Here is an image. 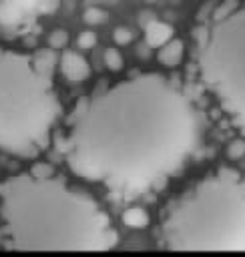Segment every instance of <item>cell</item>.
Instances as JSON below:
<instances>
[{"instance_id":"6da1fadb","label":"cell","mask_w":245,"mask_h":257,"mask_svg":"<svg viewBox=\"0 0 245 257\" xmlns=\"http://www.w3.org/2000/svg\"><path fill=\"white\" fill-rule=\"evenodd\" d=\"M191 98L157 72L139 74L80 100L64 141L70 171L135 199L173 175L201 141Z\"/></svg>"},{"instance_id":"7a4b0ae2","label":"cell","mask_w":245,"mask_h":257,"mask_svg":"<svg viewBox=\"0 0 245 257\" xmlns=\"http://www.w3.org/2000/svg\"><path fill=\"white\" fill-rule=\"evenodd\" d=\"M0 215L14 249L106 251L116 243L108 217L62 179L20 173L0 185Z\"/></svg>"},{"instance_id":"3957f363","label":"cell","mask_w":245,"mask_h":257,"mask_svg":"<svg viewBox=\"0 0 245 257\" xmlns=\"http://www.w3.org/2000/svg\"><path fill=\"white\" fill-rule=\"evenodd\" d=\"M62 114L52 82V54L0 48V151L38 157Z\"/></svg>"},{"instance_id":"277c9868","label":"cell","mask_w":245,"mask_h":257,"mask_svg":"<svg viewBox=\"0 0 245 257\" xmlns=\"http://www.w3.org/2000/svg\"><path fill=\"white\" fill-rule=\"evenodd\" d=\"M161 233L173 251H245V181L227 169L205 177L169 205Z\"/></svg>"},{"instance_id":"5b68a950","label":"cell","mask_w":245,"mask_h":257,"mask_svg":"<svg viewBox=\"0 0 245 257\" xmlns=\"http://www.w3.org/2000/svg\"><path fill=\"white\" fill-rule=\"evenodd\" d=\"M197 64L203 84L245 135V6L225 2L201 32Z\"/></svg>"},{"instance_id":"8992f818","label":"cell","mask_w":245,"mask_h":257,"mask_svg":"<svg viewBox=\"0 0 245 257\" xmlns=\"http://www.w3.org/2000/svg\"><path fill=\"white\" fill-rule=\"evenodd\" d=\"M48 0H0V26L22 28L26 26Z\"/></svg>"},{"instance_id":"52a82bcc","label":"cell","mask_w":245,"mask_h":257,"mask_svg":"<svg viewBox=\"0 0 245 257\" xmlns=\"http://www.w3.org/2000/svg\"><path fill=\"white\" fill-rule=\"evenodd\" d=\"M60 68H62V74L70 82H82L90 74V66H88L86 58H82L74 50H64L62 52V56H60Z\"/></svg>"},{"instance_id":"ba28073f","label":"cell","mask_w":245,"mask_h":257,"mask_svg":"<svg viewBox=\"0 0 245 257\" xmlns=\"http://www.w3.org/2000/svg\"><path fill=\"white\" fill-rule=\"evenodd\" d=\"M145 38L149 46H163L173 38V28L161 20H151L145 26Z\"/></svg>"},{"instance_id":"9c48e42d","label":"cell","mask_w":245,"mask_h":257,"mask_svg":"<svg viewBox=\"0 0 245 257\" xmlns=\"http://www.w3.org/2000/svg\"><path fill=\"white\" fill-rule=\"evenodd\" d=\"M181 58H183V42L181 40H173L171 38L159 50V62L165 64V66H169V68L177 66L181 62Z\"/></svg>"},{"instance_id":"30bf717a","label":"cell","mask_w":245,"mask_h":257,"mask_svg":"<svg viewBox=\"0 0 245 257\" xmlns=\"http://www.w3.org/2000/svg\"><path fill=\"white\" fill-rule=\"evenodd\" d=\"M122 223L129 229H145L149 225V215L141 207H131L122 213Z\"/></svg>"},{"instance_id":"8fae6325","label":"cell","mask_w":245,"mask_h":257,"mask_svg":"<svg viewBox=\"0 0 245 257\" xmlns=\"http://www.w3.org/2000/svg\"><path fill=\"white\" fill-rule=\"evenodd\" d=\"M104 64L108 70L116 72L122 68V54L116 50V48H106L104 50Z\"/></svg>"},{"instance_id":"7c38bea8","label":"cell","mask_w":245,"mask_h":257,"mask_svg":"<svg viewBox=\"0 0 245 257\" xmlns=\"http://www.w3.org/2000/svg\"><path fill=\"white\" fill-rule=\"evenodd\" d=\"M66 42H68V32L62 28L50 32V36H48V44L52 48H62V46H66Z\"/></svg>"},{"instance_id":"4fadbf2b","label":"cell","mask_w":245,"mask_h":257,"mask_svg":"<svg viewBox=\"0 0 245 257\" xmlns=\"http://www.w3.org/2000/svg\"><path fill=\"white\" fill-rule=\"evenodd\" d=\"M106 20V12L100 8H88L84 12V22L86 24H102Z\"/></svg>"},{"instance_id":"5bb4252c","label":"cell","mask_w":245,"mask_h":257,"mask_svg":"<svg viewBox=\"0 0 245 257\" xmlns=\"http://www.w3.org/2000/svg\"><path fill=\"white\" fill-rule=\"evenodd\" d=\"M76 44H78V48H82V50L92 48V46L96 44V36H94V32H90V30L80 32L78 38H76Z\"/></svg>"},{"instance_id":"9a60e30c","label":"cell","mask_w":245,"mask_h":257,"mask_svg":"<svg viewBox=\"0 0 245 257\" xmlns=\"http://www.w3.org/2000/svg\"><path fill=\"white\" fill-rule=\"evenodd\" d=\"M112 38H114L116 44H129V42L133 40V32H131L129 28H125V26H118V28L114 30Z\"/></svg>"},{"instance_id":"2e32d148","label":"cell","mask_w":245,"mask_h":257,"mask_svg":"<svg viewBox=\"0 0 245 257\" xmlns=\"http://www.w3.org/2000/svg\"><path fill=\"white\" fill-rule=\"evenodd\" d=\"M243 155V143H231L229 147V157H241Z\"/></svg>"}]
</instances>
